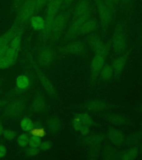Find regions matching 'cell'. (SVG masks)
Masks as SVG:
<instances>
[{"label": "cell", "instance_id": "cell-1", "mask_svg": "<svg viewBox=\"0 0 142 160\" xmlns=\"http://www.w3.org/2000/svg\"><path fill=\"white\" fill-rule=\"evenodd\" d=\"M70 15V10L63 9L60 11L53 21L49 36L55 39L60 38L67 28Z\"/></svg>", "mask_w": 142, "mask_h": 160}, {"label": "cell", "instance_id": "cell-2", "mask_svg": "<svg viewBox=\"0 0 142 160\" xmlns=\"http://www.w3.org/2000/svg\"><path fill=\"white\" fill-rule=\"evenodd\" d=\"M96 8L103 32H106L112 21L114 9L103 0H95Z\"/></svg>", "mask_w": 142, "mask_h": 160}, {"label": "cell", "instance_id": "cell-3", "mask_svg": "<svg viewBox=\"0 0 142 160\" xmlns=\"http://www.w3.org/2000/svg\"><path fill=\"white\" fill-rule=\"evenodd\" d=\"M93 15L92 8L88 10L87 12L83 15L82 16L77 18L75 20H72L67 31L65 35L64 41L67 42L69 41L74 40L77 38L78 33L81 28L90 18H92Z\"/></svg>", "mask_w": 142, "mask_h": 160}, {"label": "cell", "instance_id": "cell-4", "mask_svg": "<svg viewBox=\"0 0 142 160\" xmlns=\"http://www.w3.org/2000/svg\"><path fill=\"white\" fill-rule=\"evenodd\" d=\"M62 5V0H51L48 3L45 18L46 27L45 29L43 30L46 36L50 35V30L52 23L56 16L60 12V10Z\"/></svg>", "mask_w": 142, "mask_h": 160}, {"label": "cell", "instance_id": "cell-5", "mask_svg": "<svg viewBox=\"0 0 142 160\" xmlns=\"http://www.w3.org/2000/svg\"><path fill=\"white\" fill-rule=\"evenodd\" d=\"M112 45L115 52H123L126 48L127 38L125 26L122 23L117 24L113 35Z\"/></svg>", "mask_w": 142, "mask_h": 160}, {"label": "cell", "instance_id": "cell-6", "mask_svg": "<svg viewBox=\"0 0 142 160\" xmlns=\"http://www.w3.org/2000/svg\"><path fill=\"white\" fill-rule=\"evenodd\" d=\"M86 40L95 55H102L107 58L110 51V43H105L100 36L95 34L90 35Z\"/></svg>", "mask_w": 142, "mask_h": 160}, {"label": "cell", "instance_id": "cell-7", "mask_svg": "<svg viewBox=\"0 0 142 160\" xmlns=\"http://www.w3.org/2000/svg\"><path fill=\"white\" fill-rule=\"evenodd\" d=\"M36 13L35 0H25L18 13L17 23L21 24L27 22Z\"/></svg>", "mask_w": 142, "mask_h": 160}, {"label": "cell", "instance_id": "cell-8", "mask_svg": "<svg viewBox=\"0 0 142 160\" xmlns=\"http://www.w3.org/2000/svg\"><path fill=\"white\" fill-rule=\"evenodd\" d=\"M86 50L85 43L80 41H76L68 43L60 49V52L65 55H82L85 53Z\"/></svg>", "mask_w": 142, "mask_h": 160}, {"label": "cell", "instance_id": "cell-9", "mask_svg": "<svg viewBox=\"0 0 142 160\" xmlns=\"http://www.w3.org/2000/svg\"><path fill=\"white\" fill-rule=\"evenodd\" d=\"M19 23H15L10 30H8L3 35L0 36V51L7 46L10 41L15 37L20 30L22 29Z\"/></svg>", "mask_w": 142, "mask_h": 160}, {"label": "cell", "instance_id": "cell-10", "mask_svg": "<svg viewBox=\"0 0 142 160\" xmlns=\"http://www.w3.org/2000/svg\"><path fill=\"white\" fill-rule=\"evenodd\" d=\"M25 108L24 102L22 100H17L11 103L5 111L6 115L9 118L19 116L23 111Z\"/></svg>", "mask_w": 142, "mask_h": 160}, {"label": "cell", "instance_id": "cell-11", "mask_svg": "<svg viewBox=\"0 0 142 160\" xmlns=\"http://www.w3.org/2000/svg\"><path fill=\"white\" fill-rule=\"evenodd\" d=\"M91 8L90 0H79L73 8L72 20L82 16Z\"/></svg>", "mask_w": 142, "mask_h": 160}, {"label": "cell", "instance_id": "cell-12", "mask_svg": "<svg viewBox=\"0 0 142 160\" xmlns=\"http://www.w3.org/2000/svg\"><path fill=\"white\" fill-rule=\"evenodd\" d=\"M98 27L97 20L94 18H91L83 25L78 33L77 38L80 36H85L91 34L95 31Z\"/></svg>", "mask_w": 142, "mask_h": 160}, {"label": "cell", "instance_id": "cell-13", "mask_svg": "<svg viewBox=\"0 0 142 160\" xmlns=\"http://www.w3.org/2000/svg\"><path fill=\"white\" fill-rule=\"evenodd\" d=\"M55 55L52 50L50 48H45L43 50L39 55V61L43 66H47L51 65L54 60Z\"/></svg>", "mask_w": 142, "mask_h": 160}, {"label": "cell", "instance_id": "cell-14", "mask_svg": "<svg viewBox=\"0 0 142 160\" xmlns=\"http://www.w3.org/2000/svg\"><path fill=\"white\" fill-rule=\"evenodd\" d=\"M105 58L106 57L100 55H95L93 58L91 63V70L94 77L96 76L103 68Z\"/></svg>", "mask_w": 142, "mask_h": 160}, {"label": "cell", "instance_id": "cell-15", "mask_svg": "<svg viewBox=\"0 0 142 160\" xmlns=\"http://www.w3.org/2000/svg\"><path fill=\"white\" fill-rule=\"evenodd\" d=\"M128 55L129 52L127 53L126 54L121 56L120 58L115 59L113 62V70L115 71V75H118L123 69L128 58Z\"/></svg>", "mask_w": 142, "mask_h": 160}, {"label": "cell", "instance_id": "cell-16", "mask_svg": "<svg viewBox=\"0 0 142 160\" xmlns=\"http://www.w3.org/2000/svg\"><path fill=\"white\" fill-rule=\"evenodd\" d=\"M31 27L35 30H43L46 27L45 20L40 16H33L30 20Z\"/></svg>", "mask_w": 142, "mask_h": 160}, {"label": "cell", "instance_id": "cell-17", "mask_svg": "<svg viewBox=\"0 0 142 160\" xmlns=\"http://www.w3.org/2000/svg\"><path fill=\"white\" fill-rule=\"evenodd\" d=\"M110 140L115 145H120L123 142V135L122 132L115 128L110 129L108 133Z\"/></svg>", "mask_w": 142, "mask_h": 160}, {"label": "cell", "instance_id": "cell-18", "mask_svg": "<svg viewBox=\"0 0 142 160\" xmlns=\"http://www.w3.org/2000/svg\"><path fill=\"white\" fill-rule=\"evenodd\" d=\"M38 76L43 87L45 88V90L51 95H55L56 93V90L53 86L52 84L50 82V80L45 76L44 74H43L41 72H38Z\"/></svg>", "mask_w": 142, "mask_h": 160}, {"label": "cell", "instance_id": "cell-19", "mask_svg": "<svg viewBox=\"0 0 142 160\" xmlns=\"http://www.w3.org/2000/svg\"><path fill=\"white\" fill-rule=\"evenodd\" d=\"M86 106L90 110L95 111H101L107 108V104L103 101L96 100L88 102Z\"/></svg>", "mask_w": 142, "mask_h": 160}, {"label": "cell", "instance_id": "cell-20", "mask_svg": "<svg viewBox=\"0 0 142 160\" xmlns=\"http://www.w3.org/2000/svg\"><path fill=\"white\" fill-rule=\"evenodd\" d=\"M30 85V80L27 76L21 75L16 79V85L20 90H25Z\"/></svg>", "mask_w": 142, "mask_h": 160}, {"label": "cell", "instance_id": "cell-21", "mask_svg": "<svg viewBox=\"0 0 142 160\" xmlns=\"http://www.w3.org/2000/svg\"><path fill=\"white\" fill-rule=\"evenodd\" d=\"M45 106L46 103L45 100L42 96H38L35 98L32 104L33 108L35 111L37 112L41 111L45 109Z\"/></svg>", "mask_w": 142, "mask_h": 160}, {"label": "cell", "instance_id": "cell-22", "mask_svg": "<svg viewBox=\"0 0 142 160\" xmlns=\"http://www.w3.org/2000/svg\"><path fill=\"white\" fill-rule=\"evenodd\" d=\"M110 122L117 125H124L127 122V118L122 115L114 114L110 115L108 118Z\"/></svg>", "mask_w": 142, "mask_h": 160}, {"label": "cell", "instance_id": "cell-23", "mask_svg": "<svg viewBox=\"0 0 142 160\" xmlns=\"http://www.w3.org/2000/svg\"><path fill=\"white\" fill-rule=\"evenodd\" d=\"M48 127L51 131L57 132L61 127L60 120L57 118H50L48 121Z\"/></svg>", "mask_w": 142, "mask_h": 160}, {"label": "cell", "instance_id": "cell-24", "mask_svg": "<svg viewBox=\"0 0 142 160\" xmlns=\"http://www.w3.org/2000/svg\"><path fill=\"white\" fill-rule=\"evenodd\" d=\"M100 75L104 80H109L112 77L113 70V68L110 65H106L102 68Z\"/></svg>", "mask_w": 142, "mask_h": 160}, {"label": "cell", "instance_id": "cell-25", "mask_svg": "<svg viewBox=\"0 0 142 160\" xmlns=\"http://www.w3.org/2000/svg\"><path fill=\"white\" fill-rule=\"evenodd\" d=\"M20 125L21 128L24 131H30L34 126L32 121L29 118H24L21 121Z\"/></svg>", "mask_w": 142, "mask_h": 160}, {"label": "cell", "instance_id": "cell-26", "mask_svg": "<svg viewBox=\"0 0 142 160\" xmlns=\"http://www.w3.org/2000/svg\"><path fill=\"white\" fill-rule=\"evenodd\" d=\"M80 120L83 125H86L88 127L94 125V122L90 115L87 113H82L79 115Z\"/></svg>", "mask_w": 142, "mask_h": 160}, {"label": "cell", "instance_id": "cell-27", "mask_svg": "<svg viewBox=\"0 0 142 160\" xmlns=\"http://www.w3.org/2000/svg\"><path fill=\"white\" fill-rule=\"evenodd\" d=\"M137 148H132L123 155L122 158L123 160H132L137 157Z\"/></svg>", "mask_w": 142, "mask_h": 160}, {"label": "cell", "instance_id": "cell-28", "mask_svg": "<svg viewBox=\"0 0 142 160\" xmlns=\"http://www.w3.org/2000/svg\"><path fill=\"white\" fill-rule=\"evenodd\" d=\"M103 138L99 135H91L86 138V142L91 145H97L102 141Z\"/></svg>", "mask_w": 142, "mask_h": 160}, {"label": "cell", "instance_id": "cell-29", "mask_svg": "<svg viewBox=\"0 0 142 160\" xmlns=\"http://www.w3.org/2000/svg\"><path fill=\"white\" fill-rule=\"evenodd\" d=\"M29 137L26 134H22L18 138L17 142L18 145L22 148H25L29 143Z\"/></svg>", "mask_w": 142, "mask_h": 160}, {"label": "cell", "instance_id": "cell-30", "mask_svg": "<svg viewBox=\"0 0 142 160\" xmlns=\"http://www.w3.org/2000/svg\"><path fill=\"white\" fill-rule=\"evenodd\" d=\"M41 143V139L39 136L33 135L32 137L29 138V144L32 147L39 148Z\"/></svg>", "mask_w": 142, "mask_h": 160}, {"label": "cell", "instance_id": "cell-31", "mask_svg": "<svg viewBox=\"0 0 142 160\" xmlns=\"http://www.w3.org/2000/svg\"><path fill=\"white\" fill-rule=\"evenodd\" d=\"M49 0H35L36 12H37L44 8L45 5L48 4Z\"/></svg>", "mask_w": 142, "mask_h": 160}, {"label": "cell", "instance_id": "cell-32", "mask_svg": "<svg viewBox=\"0 0 142 160\" xmlns=\"http://www.w3.org/2000/svg\"><path fill=\"white\" fill-rule=\"evenodd\" d=\"M3 134L4 135L5 138L8 140H12L16 136V133L15 132H13L11 130H5L3 131Z\"/></svg>", "mask_w": 142, "mask_h": 160}, {"label": "cell", "instance_id": "cell-33", "mask_svg": "<svg viewBox=\"0 0 142 160\" xmlns=\"http://www.w3.org/2000/svg\"><path fill=\"white\" fill-rule=\"evenodd\" d=\"M28 154L31 156H35L37 155L39 153V149L38 148H35V147H32L31 146V148H28L27 151Z\"/></svg>", "mask_w": 142, "mask_h": 160}, {"label": "cell", "instance_id": "cell-34", "mask_svg": "<svg viewBox=\"0 0 142 160\" xmlns=\"http://www.w3.org/2000/svg\"><path fill=\"white\" fill-rule=\"evenodd\" d=\"M51 147V143L48 142V141H45L43 142H41L40 144V149L42 151H47L49 150Z\"/></svg>", "mask_w": 142, "mask_h": 160}, {"label": "cell", "instance_id": "cell-35", "mask_svg": "<svg viewBox=\"0 0 142 160\" xmlns=\"http://www.w3.org/2000/svg\"><path fill=\"white\" fill-rule=\"evenodd\" d=\"M80 131L81 133L83 135H87L90 132L89 127L86 125H83L81 128L80 129Z\"/></svg>", "mask_w": 142, "mask_h": 160}, {"label": "cell", "instance_id": "cell-36", "mask_svg": "<svg viewBox=\"0 0 142 160\" xmlns=\"http://www.w3.org/2000/svg\"><path fill=\"white\" fill-rule=\"evenodd\" d=\"M82 122H81L77 120H75L73 123V128H74L75 130H77V131H80V129L82 128Z\"/></svg>", "mask_w": 142, "mask_h": 160}, {"label": "cell", "instance_id": "cell-37", "mask_svg": "<svg viewBox=\"0 0 142 160\" xmlns=\"http://www.w3.org/2000/svg\"><path fill=\"white\" fill-rule=\"evenodd\" d=\"M7 150L4 146L0 145V158H2L5 157L6 155Z\"/></svg>", "mask_w": 142, "mask_h": 160}, {"label": "cell", "instance_id": "cell-38", "mask_svg": "<svg viewBox=\"0 0 142 160\" xmlns=\"http://www.w3.org/2000/svg\"><path fill=\"white\" fill-rule=\"evenodd\" d=\"M74 0H62L63 5L65 8H68L72 4Z\"/></svg>", "mask_w": 142, "mask_h": 160}, {"label": "cell", "instance_id": "cell-39", "mask_svg": "<svg viewBox=\"0 0 142 160\" xmlns=\"http://www.w3.org/2000/svg\"><path fill=\"white\" fill-rule=\"evenodd\" d=\"M106 3L110 8L115 9V5L113 4V0H103Z\"/></svg>", "mask_w": 142, "mask_h": 160}, {"label": "cell", "instance_id": "cell-40", "mask_svg": "<svg viewBox=\"0 0 142 160\" xmlns=\"http://www.w3.org/2000/svg\"><path fill=\"white\" fill-rule=\"evenodd\" d=\"M113 4L115 6H118L121 3V0H113Z\"/></svg>", "mask_w": 142, "mask_h": 160}, {"label": "cell", "instance_id": "cell-41", "mask_svg": "<svg viewBox=\"0 0 142 160\" xmlns=\"http://www.w3.org/2000/svg\"><path fill=\"white\" fill-rule=\"evenodd\" d=\"M130 1L131 0H121V3H123L124 5H127L130 2Z\"/></svg>", "mask_w": 142, "mask_h": 160}, {"label": "cell", "instance_id": "cell-42", "mask_svg": "<svg viewBox=\"0 0 142 160\" xmlns=\"http://www.w3.org/2000/svg\"><path fill=\"white\" fill-rule=\"evenodd\" d=\"M3 103V102H0V106L2 105Z\"/></svg>", "mask_w": 142, "mask_h": 160}, {"label": "cell", "instance_id": "cell-43", "mask_svg": "<svg viewBox=\"0 0 142 160\" xmlns=\"http://www.w3.org/2000/svg\"><path fill=\"white\" fill-rule=\"evenodd\" d=\"M141 111H142V108H141Z\"/></svg>", "mask_w": 142, "mask_h": 160}, {"label": "cell", "instance_id": "cell-44", "mask_svg": "<svg viewBox=\"0 0 142 160\" xmlns=\"http://www.w3.org/2000/svg\"><path fill=\"white\" fill-rule=\"evenodd\" d=\"M50 1H51V0H49V1H48V2H50Z\"/></svg>", "mask_w": 142, "mask_h": 160}]
</instances>
